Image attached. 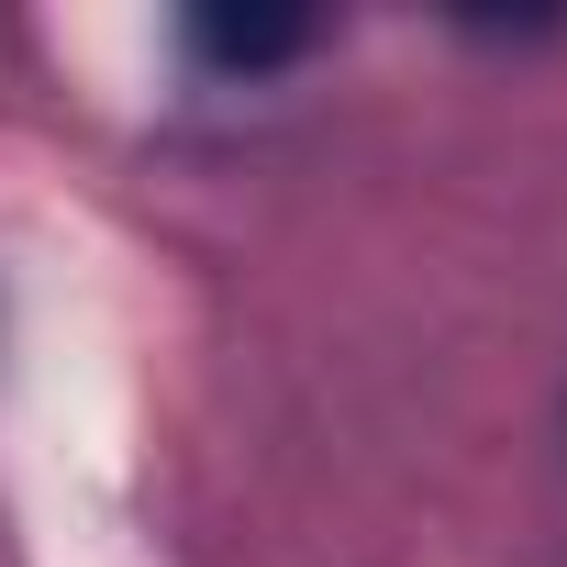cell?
<instances>
[{
    "label": "cell",
    "mask_w": 567,
    "mask_h": 567,
    "mask_svg": "<svg viewBox=\"0 0 567 567\" xmlns=\"http://www.w3.org/2000/svg\"><path fill=\"white\" fill-rule=\"evenodd\" d=\"M301 45H312L301 12H234V0L200 12V56L212 68H278V56H301Z\"/></svg>",
    "instance_id": "cell-1"
}]
</instances>
